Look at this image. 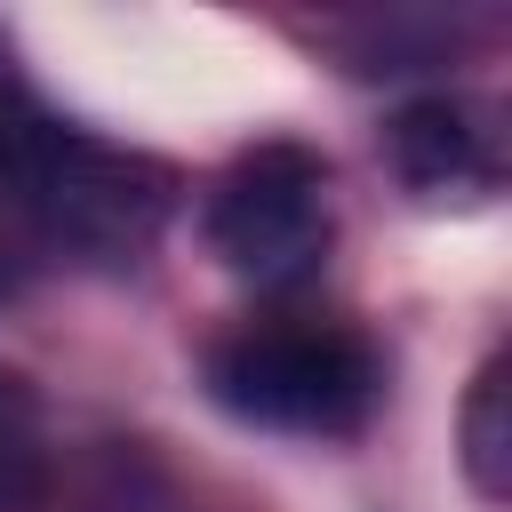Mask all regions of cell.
Here are the masks:
<instances>
[{"instance_id": "1", "label": "cell", "mask_w": 512, "mask_h": 512, "mask_svg": "<svg viewBox=\"0 0 512 512\" xmlns=\"http://www.w3.org/2000/svg\"><path fill=\"white\" fill-rule=\"evenodd\" d=\"M0 200L24 208L48 240L88 256H136L176 208V176L128 144L64 128L0 56Z\"/></svg>"}, {"instance_id": "4", "label": "cell", "mask_w": 512, "mask_h": 512, "mask_svg": "<svg viewBox=\"0 0 512 512\" xmlns=\"http://www.w3.org/2000/svg\"><path fill=\"white\" fill-rule=\"evenodd\" d=\"M392 160H400V176L424 184V192H440V184L456 192L464 176H488L480 128H472V112L448 104V96H424V104H408V112L392 120Z\"/></svg>"}, {"instance_id": "2", "label": "cell", "mask_w": 512, "mask_h": 512, "mask_svg": "<svg viewBox=\"0 0 512 512\" xmlns=\"http://www.w3.org/2000/svg\"><path fill=\"white\" fill-rule=\"evenodd\" d=\"M208 392L264 432L344 440L384 400V360L360 328L336 320H256L208 352Z\"/></svg>"}, {"instance_id": "5", "label": "cell", "mask_w": 512, "mask_h": 512, "mask_svg": "<svg viewBox=\"0 0 512 512\" xmlns=\"http://www.w3.org/2000/svg\"><path fill=\"white\" fill-rule=\"evenodd\" d=\"M48 424L24 376H0V512H48Z\"/></svg>"}, {"instance_id": "3", "label": "cell", "mask_w": 512, "mask_h": 512, "mask_svg": "<svg viewBox=\"0 0 512 512\" xmlns=\"http://www.w3.org/2000/svg\"><path fill=\"white\" fill-rule=\"evenodd\" d=\"M336 208H328V168L304 144H264L248 152L216 200H208V248L224 256V272L256 280V288H288L328 256Z\"/></svg>"}, {"instance_id": "6", "label": "cell", "mask_w": 512, "mask_h": 512, "mask_svg": "<svg viewBox=\"0 0 512 512\" xmlns=\"http://www.w3.org/2000/svg\"><path fill=\"white\" fill-rule=\"evenodd\" d=\"M464 472L488 504L512 496V384H504V360H488L472 400H464Z\"/></svg>"}]
</instances>
